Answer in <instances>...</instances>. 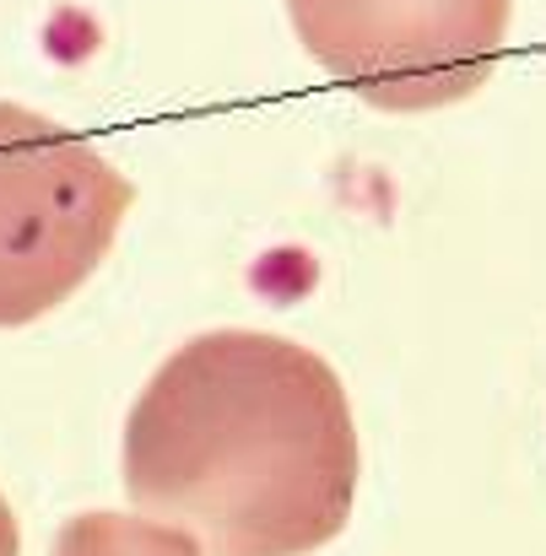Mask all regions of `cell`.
Segmentation results:
<instances>
[{"instance_id":"cell-3","label":"cell","mask_w":546,"mask_h":556,"mask_svg":"<svg viewBox=\"0 0 546 556\" xmlns=\"http://www.w3.org/2000/svg\"><path fill=\"white\" fill-rule=\"evenodd\" d=\"M303 49L363 103L422 114L487 87L514 0H287Z\"/></svg>"},{"instance_id":"cell-2","label":"cell","mask_w":546,"mask_h":556,"mask_svg":"<svg viewBox=\"0 0 546 556\" xmlns=\"http://www.w3.org/2000/svg\"><path fill=\"white\" fill-rule=\"evenodd\" d=\"M131 200L92 141L0 103V330L60 308L109 254Z\"/></svg>"},{"instance_id":"cell-5","label":"cell","mask_w":546,"mask_h":556,"mask_svg":"<svg viewBox=\"0 0 546 556\" xmlns=\"http://www.w3.org/2000/svg\"><path fill=\"white\" fill-rule=\"evenodd\" d=\"M16 519H11V508H5V497H0V556H16Z\"/></svg>"},{"instance_id":"cell-1","label":"cell","mask_w":546,"mask_h":556,"mask_svg":"<svg viewBox=\"0 0 546 556\" xmlns=\"http://www.w3.org/2000/svg\"><path fill=\"white\" fill-rule=\"evenodd\" d=\"M125 492L206 556H303L347 530L358 427L336 368L298 341L211 330L125 421Z\"/></svg>"},{"instance_id":"cell-4","label":"cell","mask_w":546,"mask_h":556,"mask_svg":"<svg viewBox=\"0 0 546 556\" xmlns=\"http://www.w3.org/2000/svg\"><path fill=\"white\" fill-rule=\"evenodd\" d=\"M54 556H206L195 535H184L174 525H152V519H131V514H76Z\"/></svg>"}]
</instances>
